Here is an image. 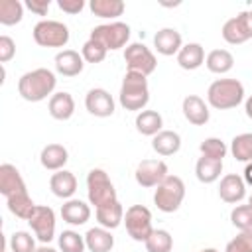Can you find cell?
I'll list each match as a JSON object with an SVG mask.
<instances>
[{
  "label": "cell",
  "instance_id": "obj_1",
  "mask_svg": "<svg viewBox=\"0 0 252 252\" xmlns=\"http://www.w3.org/2000/svg\"><path fill=\"white\" fill-rule=\"evenodd\" d=\"M55 85H57L55 73L45 69V67H37V69L28 71L20 77L18 93L28 102H39V100L47 98L53 93Z\"/></svg>",
  "mask_w": 252,
  "mask_h": 252
},
{
  "label": "cell",
  "instance_id": "obj_2",
  "mask_svg": "<svg viewBox=\"0 0 252 252\" xmlns=\"http://www.w3.org/2000/svg\"><path fill=\"white\" fill-rule=\"evenodd\" d=\"M118 100L122 108L126 110H138L142 112L150 100V89H148V79L140 73L126 71L122 85H120V94Z\"/></svg>",
  "mask_w": 252,
  "mask_h": 252
},
{
  "label": "cell",
  "instance_id": "obj_3",
  "mask_svg": "<svg viewBox=\"0 0 252 252\" xmlns=\"http://www.w3.org/2000/svg\"><path fill=\"white\" fill-rule=\"evenodd\" d=\"M244 100V85L238 79H217L207 91V102L217 110H228Z\"/></svg>",
  "mask_w": 252,
  "mask_h": 252
},
{
  "label": "cell",
  "instance_id": "obj_4",
  "mask_svg": "<svg viewBox=\"0 0 252 252\" xmlns=\"http://www.w3.org/2000/svg\"><path fill=\"white\" fill-rule=\"evenodd\" d=\"M87 197H89V203L94 205V209L118 201L116 189H114V185H112V181H110V177L104 169L94 167V169L89 171V175H87Z\"/></svg>",
  "mask_w": 252,
  "mask_h": 252
},
{
  "label": "cell",
  "instance_id": "obj_5",
  "mask_svg": "<svg viewBox=\"0 0 252 252\" xmlns=\"http://www.w3.org/2000/svg\"><path fill=\"white\" fill-rule=\"evenodd\" d=\"M185 199V183L177 175H167L154 193V203L161 213H175Z\"/></svg>",
  "mask_w": 252,
  "mask_h": 252
},
{
  "label": "cell",
  "instance_id": "obj_6",
  "mask_svg": "<svg viewBox=\"0 0 252 252\" xmlns=\"http://www.w3.org/2000/svg\"><path fill=\"white\" fill-rule=\"evenodd\" d=\"M33 39L41 47H65L69 41V28L57 20H41L33 26Z\"/></svg>",
  "mask_w": 252,
  "mask_h": 252
},
{
  "label": "cell",
  "instance_id": "obj_7",
  "mask_svg": "<svg viewBox=\"0 0 252 252\" xmlns=\"http://www.w3.org/2000/svg\"><path fill=\"white\" fill-rule=\"evenodd\" d=\"M124 224L126 232L136 240V242H146L148 236L152 234V213L144 205H132L124 213Z\"/></svg>",
  "mask_w": 252,
  "mask_h": 252
},
{
  "label": "cell",
  "instance_id": "obj_8",
  "mask_svg": "<svg viewBox=\"0 0 252 252\" xmlns=\"http://www.w3.org/2000/svg\"><path fill=\"white\" fill-rule=\"evenodd\" d=\"M91 37L100 41L108 51L120 49L128 43L130 39V26L124 22H110V24H100L93 28Z\"/></svg>",
  "mask_w": 252,
  "mask_h": 252
},
{
  "label": "cell",
  "instance_id": "obj_9",
  "mask_svg": "<svg viewBox=\"0 0 252 252\" xmlns=\"http://www.w3.org/2000/svg\"><path fill=\"white\" fill-rule=\"evenodd\" d=\"M124 61L128 65V71L140 73L144 77L152 75L156 71V67H158L156 55L144 43H130V45H126V49H124Z\"/></svg>",
  "mask_w": 252,
  "mask_h": 252
},
{
  "label": "cell",
  "instance_id": "obj_10",
  "mask_svg": "<svg viewBox=\"0 0 252 252\" xmlns=\"http://www.w3.org/2000/svg\"><path fill=\"white\" fill-rule=\"evenodd\" d=\"M220 33H222V39L230 45H240L248 41L252 37V10L240 12L238 16L226 20Z\"/></svg>",
  "mask_w": 252,
  "mask_h": 252
},
{
  "label": "cell",
  "instance_id": "obj_11",
  "mask_svg": "<svg viewBox=\"0 0 252 252\" xmlns=\"http://www.w3.org/2000/svg\"><path fill=\"white\" fill-rule=\"evenodd\" d=\"M28 224L32 226L35 238L41 244H47L55 236V213L51 207L45 205H35L32 217L28 219Z\"/></svg>",
  "mask_w": 252,
  "mask_h": 252
},
{
  "label": "cell",
  "instance_id": "obj_12",
  "mask_svg": "<svg viewBox=\"0 0 252 252\" xmlns=\"http://www.w3.org/2000/svg\"><path fill=\"white\" fill-rule=\"evenodd\" d=\"M167 175V165L161 159H142L134 173L136 183L142 187H158Z\"/></svg>",
  "mask_w": 252,
  "mask_h": 252
},
{
  "label": "cell",
  "instance_id": "obj_13",
  "mask_svg": "<svg viewBox=\"0 0 252 252\" xmlns=\"http://www.w3.org/2000/svg\"><path fill=\"white\" fill-rule=\"evenodd\" d=\"M85 106L93 116L98 118H106L114 114V98L106 89H91L85 96Z\"/></svg>",
  "mask_w": 252,
  "mask_h": 252
},
{
  "label": "cell",
  "instance_id": "obj_14",
  "mask_svg": "<svg viewBox=\"0 0 252 252\" xmlns=\"http://www.w3.org/2000/svg\"><path fill=\"white\" fill-rule=\"evenodd\" d=\"M219 197L228 203V205H236L246 197V183L238 173H226L220 179L219 185Z\"/></svg>",
  "mask_w": 252,
  "mask_h": 252
},
{
  "label": "cell",
  "instance_id": "obj_15",
  "mask_svg": "<svg viewBox=\"0 0 252 252\" xmlns=\"http://www.w3.org/2000/svg\"><path fill=\"white\" fill-rule=\"evenodd\" d=\"M26 189V181L22 177V173L18 171L16 165L12 163H2L0 165V193L8 199L16 193H24Z\"/></svg>",
  "mask_w": 252,
  "mask_h": 252
},
{
  "label": "cell",
  "instance_id": "obj_16",
  "mask_svg": "<svg viewBox=\"0 0 252 252\" xmlns=\"http://www.w3.org/2000/svg\"><path fill=\"white\" fill-rule=\"evenodd\" d=\"M181 110H183V116L187 118V122L193 126H205L209 122V116H211L207 102L197 94H187L183 98Z\"/></svg>",
  "mask_w": 252,
  "mask_h": 252
},
{
  "label": "cell",
  "instance_id": "obj_17",
  "mask_svg": "<svg viewBox=\"0 0 252 252\" xmlns=\"http://www.w3.org/2000/svg\"><path fill=\"white\" fill-rule=\"evenodd\" d=\"M154 47L159 55H177L179 49L183 47V41H181V33L175 30V28H161L156 35H154Z\"/></svg>",
  "mask_w": 252,
  "mask_h": 252
},
{
  "label": "cell",
  "instance_id": "obj_18",
  "mask_svg": "<svg viewBox=\"0 0 252 252\" xmlns=\"http://www.w3.org/2000/svg\"><path fill=\"white\" fill-rule=\"evenodd\" d=\"M85 67V59L75 49H63L55 55V69L63 77H77Z\"/></svg>",
  "mask_w": 252,
  "mask_h": 252
},
{
  "label": "cell",
  "instance_id": "obj_19",
  "mask_svg": "<svg viewBox=\"0 0 252 252\" xmlns=\"http://www.w3.org/2000/svg\"><path fill=\"white\" fill-rule=\"evenodd\" d=\"M49 189L59 199H71L75 195V191H77V177L67 169H59V171H55L51 175Z\"/></svg>",
  "mask_w": 252,
  "mask_h": 252
},
{
  "label": "cell",
  "instance_id": "obj_20",
  "mask_svg": "<svg viewBox=\"0 0 252 252\" xmlns=\"http://www.w3.org/2000/svg\"><path fill=\"white\" fill-rule=\"evenodd\" d=\"M61 217L73 226H81L91 219V207L81 199H67L61 205Z\"/></svg>",
  "mask_w": 252,
  "mask_h": 252
},
{
  "label": "cell",
  "instance_id": "obj_21",
  "mask_svg": "<svg viewBox=\"0 0 252 252\" xmlns=\"http://www.w3.org/2000/svg\"><path fill=\"white\" fill-rule=\"evenodd\" d=\"M67 159H69V152H67V148L61 146V144H47V146L41 150V154H39L41 165H43L45 169H49V171H59V169H63L65 163H67Z\"/></svg>",
  "mask_w": 252,
  "mask_h": 252
},
{
  "label": "cell",
  "instance_id": "obj_22",
  "mask_svg": "<svg viewBox=\"0 0 252 252\" xmlns=\"http://www.w3.org/2000/svg\"><path fill=\"white\" fill-rule=\"evenodd\" d=\"M85 244L91 252H110L114 248V236L104 226L89 228L85 234Z\"/></svg>",
  "mask_w": 252,
  "mask_h": 252
},
{
  "label": "cell",
  "instance_id": "obj_23",
  "mask_svg": "<svg viewBox=\"0 0 252 252\" xmlns=\"http://www.w3.org/2000/svg\"><path fill=\"white\" fill-rule=\"evenodd\" d=\"M177 63L185 71H195L205 63V49L201 43H185L177 53Z\"/></svg>",
  "mask_w": 252,
  "mask_h": 252
},
{
  "label": "cell",
  "instance_id": "obj_24",
  "mask_svg": "<svg viewBox=\"0 0 252 252\" xmlns=\"http://www.w3.org/2000/svg\"><path fill=\"white\" fill-rule=\"evenodd\" d=\"M49 114L55 118V120H69L75 112V100L69 93L61 91V93H55L49 96Z\"/></svg>",
  "mask_w": 252,
  "mask_h": 252
},
{
  "label": "cell",
  "instance_id": "obj_25",
  "mask_svg": "<svg viewBox=\"0 0 252 252\" xmlns=\"http://www.w3.org/2000/svg\"><path fill=\"white\" fill-rule=\"evenodd\" d=\"M152 148L159 156H173L181 148V136L173 130H161L152 138Z\"/></svg>",
  "mask_w": 252,
  "mask_h": 252
},
{
  "label": "cell",
  "instance_id": "obj_26",
  "mask_svg": "<svg viewBox=\"0 0 252 252\" xmlns=\"http://www.w3.org/2000/svg\"><path fill=\"white\" fill-rule=\"evenodd\" d=\"M96 213V220L100 226L112 230L116 226H120V222H124V207L120 205V201H114L110 205H104V207H98L94 209Z\"/></svg>",
  "mask_w": 252,
  "mask_h": 252
},
{
  "label": "cell",
  "instance_id": "obj_27",
  "mask_svg": "<svg viewBox=\"0 0 252 252\" xmlns=\"http://www.w3.org/2000/svg\"><path fill=\"white\" fill-rule=\"evenodd\" d=\"M161 126H163V118L158 110H142L138 112L136 116V130L144 136H156L161 132Z\"/></svg>",
  "mask_w": 252,
  "mask_h": 252
},
{
  "label": "cell",
  "instance_id": "obj_28",
  "mask_svg": "<svg viewBox=\"0 0 252 252\" xmlns=\"http://www.w3.org/2000/svg\"><path fill=\"white\" fill-rule=\"evenodd\" d=\"M205 65L211 73L217 75H224L234 67V57L228 49H213L207 57H205Z\"/></svg>",
  "mask_w": 252,
  "mask_h": 252
},
{
  "label": "cell",
  "instance_id": "obj_29",
  "mask_svg": "<svg viewBox=\"0 0 252 252\" xmlns=\"http://www.w3.org/2000/svg\"><path fill=\"white\" fill-rule=\"evenodd\" d=\"M222 173V161L201 156L195 163V175L201 183H215Z\"/></svg>",
  "mask_w": 252,
  "mask_h": 252
},
{
  "label": "cell",
  "instance_id": "obj_30",
  "mask_svg": "<svg viewBox=\"0 0 252 252\" xmlns=\"http://www.w3.org/2000/svg\"><path fill=\"white\" fill-rule=\"evenodd\" d=\"M6 205H8V211H10L14 217L24 219V220H28V219L32 217L33 209H35V203L32 201V197H30L28 191L16 193V195L8 197V199H6Z\"/></svg>",
  "mask_w": 252,
  "mask_h": 252
},
{
  "label": "cell",
  "instance_id": "obj_31",
  "mask_svg": "<svg viewBox=\"0 0 252 252\" xmlns=\"http://www.w3.org/2000/svg\"><path fill=\"white\" fill-rule=\"evenodd\" d=\"M91 12L98 18H106V20H114L118 16L124 14L126 4L122 0H91L89 4Z\"/></svg>",
  "mask_w": 252,
  "mask_h": 252
},
{
  "label": "cell",
  "instance_id": "obj_32",
  "mask_svg": "<svg viewBox=\"0 0 252 252\" xmlns=\"http://www.w3.org/2000/svg\"><path fill=\"white\" fill-rule=\"evenodd\" d=\"M24 18V4L20 0H0V24L16 26Z\"/></svg>",
  "mask_w": 252,
  "mask_h": 252
},
{
  "label": "cell",
  "instance_id": "obj_33",
  "mask_svg": "<svg viewBox=\"0 0 252 252\" xmlns=\"http://www.w3.org/2000/svg\"><path fill=\"white\" fill-rule=\"evenodd\" d=\"M230 154L236 161H252V132H244L232 138Z\"/></svg>",
  "mask_w": 252,
  "mask_h": 252
},
{
  "label": "cell",
  "instance_id": "obj_34",
  "mask_svg": "<svg viewBox=\"0 0 252 252\" xmlns=\"http://www.w3.org/2000/svg\"><path fill=\"white\" fill-rule=\"evenodd\" d=\"M148 252H171L173 248V238L167 230L163 228H154L152 234L148 236V240L144 242Z\"/></svg>",
  "mask_w": 252,
  "mask_h": 252
},
{
  "label": "cell",
  "instance_id": "obj_35",
  "mask_svg": "<svg viewBox=\"0 0 252 252\" xmlns=\"http://www.w3.org/2000/svg\"><path fill=\"white\" fill-rule=\"evenodd\" d=\"M199 150H201V156L211 158V159H219V161H222V158H224L226 152H228L226 144H224L220 138H215V136H213V138H205V140L201 142Z\"/></svg>",
  "mask_w": 252,
  "mask_h": 252
},
{
  "label": "cell",
  "instance_id": "obj_36",
  "mask_svg": "<svg viewBox=\"0 0 252 252\" xmlns=\"http://www.w3.org/2000/svg\"><path fill=\"white\" fill-rule=\"evenodd\" d=\"M85 236L75 230H63L59 234V250L61 252H85Z\"/></svg>",
  "mask_w": 252,
  "mask_h": 252
},
{
  "label": "cell",
  "instance_id": "obj_37",
  "mask_svg": "<svg viewBox=\"0 0 252 252\" xmlns=\"http://www.w3.org/2000/svg\"><path fill=\"white\" fill-rule=\"evenodd\" d=\"M106 51H108V49H106L100 41H96V39L89 37V39L83 43L81 55H83V59H85L87 63H100V61H104Z\"/></svg>",
  "mask_w": 252,
  "mask_h": 252
},
{
  "label": "cell",
  "instance_id": "obj_38",
  "mask_svg": "<svg viewBox=\"0 0 252 252\" xmlns=\"http://www.w3.org/2000/svg\"><path fill=\"white\" fill-rule=\"evenodd\" d=\"M230 222L238 228V230H250L252 228V209L250 205H236L230 211Z\"/></svg>",
  "mask_w": 252,
  "mask_h": 252
},
{
  "label": "cell",
  "instance_id": "obj_39",
  "mask_svg": "<svg viewBox=\"0 0 252 252\" xmlns=\"http://www.w3.org/2000/svg\"><path fill=\"white\" fill-rule=\"evenodd\" d=\"M35 240L30 232L18 230L10 236V252H35Z\"/></svg>",
  "mask_w": 252,
  "mask_h": 252
},
{
  "label": "cell",
  "instance_id": "obj_40",
  "mask_svg": "<svg viewBox=\"0 0 252 252\" xmlns=\"http://www.w3.org/2000/svg\"><path fill=\"white\" fill-rule=\"evenodd\" d=\"M224 252H252V228L240 230L224 248Z\"/></svg>",
  "mask_w": 252,
  "mask_h": 252
},
{
  "label": "cell",
  "instance_id": "obj_41",
  "mask_svg": "<svg viewBox=\"0 0 252 252\" xmlns=\"http://www.w3.org/2000/svg\"><path fill=\"white\" fill-rule=\"evenodd\" d=\"M16 55V43L8 35H0V63H8Z\"/></svg>",
  "mask_w": 252,
  "mask_h": 252
},
{
  "label": "cell",
  "instance_id": "obj_42",
  "mask_svg": "<svg viewBox=\"0 0 252 252\" xmlns=\"http://www.w3.org/2000/svg\"><path fill=\"white\" fill-rule=\"evenodd\" d=\"M28 10H32L33 14L37 16H45L49 12V6H51V0H26L24 4Z\"/></svg>",
  "mask_w": 252,
  "mask_h": 252
},
{
  "label": "cell",
  "instance_id": "obj_43",
  "mask_svg": "<svg viewBox=\"0 0 252 252\" xmlns=\"http://www.w3.org/2000/svg\"><path fill=\"white\" fill-rule=\"evenodd\" d=\"M57 6L67 14H79L85 8V2L83 0H59Z\"/></svg>",
  "mask_w": 252,
  "mask_h": 252
},
{
  "label": "cell",
  "instance_id": "obj_44",
  "mask_svg": "<svg viewBox=\"0 0 252 252\" xmlns=\"http://www.w3.org/2000/svg\"><path fill=\"white\" fill-rule=\"evenodd\" d=\"M244 183H248V185H252V161H248L246 163V167H244Z\"/></svg>",
  "mask_w": 252,
  "mask_h": 252
},
{
  "label": "cell",
  "instance_id": "obj_45",
  "mask_svg": "<svg viewBox=\"0 0 252 252\" xmlns=\"http://www.w3.org/2000/svg\"><path fill=\"white\" fill-rule=\"evenodd\" d=\"M244 110H246V116L252 120V94L246 98V102H244Z\"/></svg>",
  "mask_w": 252,
  "mask_h": 252
},
{
  "label": "cell",
  "instance_id": "obj_46",
  "mask_svg": "<svg viewBox=\"0 0 252 252\" xmlns=\"http://www.w3.org/2000/svg\"><path fill=\"white\" fill-rule=\"evenodd\" d=\"M35 252H57V250H55V248H51V246H47V244H41Z\"/></svg>",
  "mask_w": 252,
  "mask_h": 252
},
{
  "label": "cell",
  "instance_id": "obj_47",
  "mask_svg": "<svg viewBox=\"0 0 252 252\" xmlns=\"http://www.w3.org/2000/svg\"><path fill=\"white\" fill-rule=\"evenodd\" d=\"M199 252H219L217 248H205V250H199Z\"/></svg>",
  "mask_w": 252,
  "mask_h": 252
},
{
  "label": "cell",
  "instance_id": "obj_48",
  "mask_svg": "<svg viewBox=\"0 0 252 252\" xmlns=\"http://www.w3.org/2000/svg\"><path fill=\"white\" fill-rule=\"evenodd\" d=\"M248 205H250V209H252V195L248 197Z\"/></svg>",
  "mask_w": 252,
  "mask_h": 252
},
{
  "label": "cell",
  "instance_id": "obj_49",
  "mask_svg": "<svg viewBox=\"0 0 252 252\" xmlns=\"http://www.w3.org/2000/svg\"><path fill=\"white\" fill-rule=\"evenodd\" d=\"M4 252H6V250H4Z\"/></svg>",
  "mask_w": 252,
  "mask_h": 252
}]
</instances>
